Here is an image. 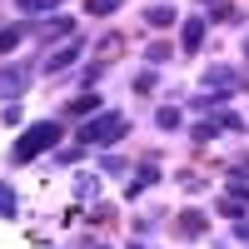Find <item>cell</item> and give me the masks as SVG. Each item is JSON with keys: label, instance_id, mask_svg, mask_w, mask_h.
<instances>
[{"label": "cell", "instance_id": "obj_20", "mask_svg": "<svg viewBox=\"0 0 249 249\" xmlns=\"http://www.w3.org/2000/svg\"><path fill=\"white\" fill-rule=\"evenodd\" d=\"M204 10H214V15H224V0H204Z\"/></svg>", "mask_w": 249, "mask_h": 249}, {"label": "cell", "instance_id": "obj_13", "mask_svg": "<svg viewBox=\"0 0 249 249\" xmlns=\"http://www.w3.org/2000/svg\"><path fill=\"white\" fill-rule=\"evenodd\" d=\"M179 230H184V234H204V214H199V210L179 214Z\"/></svg>", "mask_w": 249, "mask_h": 249}, {"label": "cell", "instance_id": "obj_7", "mask_svg": "<svg viewBox=\"0 0 249 249\" xmlns=\"http://www.w3.org/2000/svg\"><path fill=\"white\" fill-rule=\"evenodd\" d=\"M204 25H210V20H204V15L184 20V30H179V45H184V50H199V45H204Z\"/></svg>", "mask_w": 249, "mask_h": 249}, {"label": "cell", "instance_id": "obj_9", "mask_svg": "<svg viewBox=\"0 0 249 249\" xmlns=\"http://www.w3.org/2000/svg\"><path fill=\"white\" fill-rule=\"evenodd\" d=\"M20 15H55L60 10V0H15Z\"/></svg>", "mask_w": 249, "mask_h": 249}, {"label": "cell", "instance_id": "obj_2", "mask_svg": "<svg viewBox=\"0 0 249 249\" xmlns=\"http://www.w3.org/2000/svg\"><path fill=\"white\" fill-rule=\"evenodd\" d=\"M124 130H130V120H124L120 110H100L95 120H85V130H80V144H85V150H90V144H115Z\"/></svg>", "mask_w": 249, "mask_h": 249}, {"label": "cell", "instance_id": "obj_18", "mask_svg": "<svg viewBox=\"0 0 249 249\" xmlns=\"http://www.w3.org/2000/svg\"><path fill=\"white\" fill-rule=\"evenodd\" d=\"M100 70H105V65H100V60H95V65H85V75H80V85H85V90H90V85H95V80H100Z\"/></svg>", "mask_w": 249, "mask_h": 249}, {"label": "cell", "instance_id": "obj_17", "mask_svg": "<svg viewBox=\"0 0 249 249\" xmlns=\"http://www.w3.org/2000/svg\"><path fill=\"white\" fill-rule=\"evenodd\" d=\"M0 214H15V190L10 184H0Z\"/></svg>", "mask_w": 249, "mask_h": 249}, {"label": "cell", "instance_id": "obj_16", "mask_svg": "<svg viewBox=\"0 0 249 249\" xmlns=\"http://www.w3.org/2000/svg\"><path fill=\"white\" fill-rule=\"evenodd\" d=\"M85 10H90V15H115L120 0H85Z\"/></svg>", "mask_w": 249, "mask_h": 249}, {"label": "cell", "instance_id": "obj_12", "mask_svg": "<svg viewBox=\"0 0 249 249\" xmlns=\"http://www.w3.org/2000/svg\"><path fill=\"white\" fill-rule=\"evenodd\" d=\"M90 110H100L95 90H90V95H80V100H70V105H65V115H90Z\"/></svg>", "mask_w": 249, "mask_h": 249}, {"label": "cell", "instance_id": "obj_19", "mask_svg": "<svg viewBox=\"0 0 249 249\" xmlns=\"http://www.w3.org/2000/svg\"><path fill=\"white\" fill-rule=\"evenodd\" d=\"M160 60H170V45H164V40H160V45H150V65H160Z\"/></svg>", "mask_w": 249, "mask_h": 249}, {"label": "cell", "instance_id": "obj_3", "mask_svg": "<svg viewBox=\"0 0 249 249\" xmlns=\"http://www.w3.org/2000/svg\"><path fill=\"white\" fill-rule=\"evenodd\" d=\"M30 85V70L25 65H0V100H20Z\"/></svg>", "mask_w": 249, "mask_h": 249}, {"label": "cell", "instance_id": "obj_15", "mask_svg": "<svg viewBox=\"0 0 249 249\" xmlns=\"http://www.w3.org/2000/svg\"><path fill=\"white\" fill-rule=\"evenodd\" d=\"M155 85H160V75H155V70H140V75H135V90H140V95H150Z\"/></svg>", "mask_w": 249, "mask_h": 249}, {"label": "cell", "instance_id": "obj_1", "mask_svg": "<svg viewBox=\"0 0 249 249\" xmlns=\"http://www.w3.org/2000/svg\"><path fill=\"white\" fill-rule=\"evenodd\" d=\"M55 140H60V120H40V124H30V130L10 144V164H35L45 150H55Z\"/></svg>", "mask_w": 249, "mask_h": 249}, {"label": "cell", "instance_id": "obj_21", "mask_svg": "<svg viewBox=\"0 0 249 249\" xmlns=\"http://www.w3.org/2000/svg\"><path fill=\"white\" fill-rule=\"evenodd\" d=\"M234 239H244V244H249V224H244V219H239V230H234Z\"/></svg>", "mask_w": 249, "mask_h": 249}, {"label": "cell", "instance_id": "obj_6", "mask_svg": "<svg viewBox=\"0 0 249 249\" xmlns=\"http://www.w3.org/2000/svg\"><path fill=\"white\" fill-rule=\"evenodd\" d=\"M244 210H249V190H244V184H230V195L219 199V214H230V219H239Z\"/></svg>", "mask_w": 249, "mask_h": 249}, {"label": "cell", "instance_id": "obj_10", "mask_svg": "<svg viewBox=\"0 0 249 249\" xmlns=\"http://www.w3.org/2000/svg\"><path fill=\"white\" fill-rule=\"evenodd\" d=\"M100 195V179L95 175H75V199H95Z\"/></svg>", "mask_w": 249, "mask_h": 249}, {"label": "cell", "instance_id": "obj_11", "mask_svg": "<svg viewBox=\"0 0 249 249\" xmlns=\"http://www.w3.org/2000/svg\"><path fill=\"white\" fill-rule=\"evenodd\" d=\"M144 20H150V25H175V5H150Z\"/></svg>", "mask_w": 249, "mask_h": 249}, {"label": "cell", "instance_id": "obj_14", "mask_svg": "<svg viewBox=\"0 0 249 249\" xmlns=\"http://www.w3.org/2000/svg\"><path fill=\"white\" fill-rule=\"evenodd\" d=\"M155 124H160V130H179V110H175V105H164V110L155 115Z\"/></svg>", "mask_w": 249, "mask_h": 249}, {"label": "cell", "instance_id": "obj_8", "mask_svg": "<svg viewBox=\"0 0 249 249\" xmlns=\"http://www.w3.org/2000/svg\"><path fill=\"white\" fill-rule=\"evenodd\" d=\"M25 35H30V25H5V30H0V55H10Z\"/></svg>", "mask_w": 249, "mask_h": 249}, {"label": "cell", "instance_id": "obj_22", "mask_svg": "<svg viewBox=\"0 0 249 249\" xmlns=\"http://www.w3.org/2000/svg\"><path fill=\"white\" fill-rule=\"evenodd\" d=\"M85 249H110V244H85Z\"/></svg>", "mask_w": 249, "mask_h": 249}, {"label": "cell", "instance_id": "obj_5", "mask_svg": "<svg viewBox=\"0 0 249 249\" xmlns=\"http://www.w3.org/2000/svg\"><path fill=\"white\" fill-rule=\"evenodd\" d=\"M80 50H85V40H65L55 55H45V70H50V75H60L65 65H75V55H80Z\"/></svg>", "mask_w": 249, "mask_h": 249}, {"label": "cell", "instance_id": "obj_4", "mask_svg": "<svg viewBox=\"0 0 249 249\" xmlns=\"http://www.w3.org/2000/svg\"><path fill=\"white\" fill-rule=\"evenodd\" d=\"M234 85H239V75L230 65H210V70H204V90H210V95H224V90H234Z\"/></svg>", "mask_w": 249, "mask_h": 249}]
</instances>
